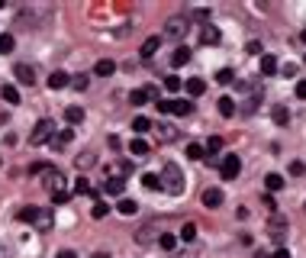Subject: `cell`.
<instances>
[{
	"label": "cell",
	"mask_w": 306,
	"mask_h": 258,
	"mask_svg": "<svg viewBox=\"0 0 306 258\" xmlns=\"http://www.w3.org/2000/svg\"><path fill=\"white\" fill-rule=\"evenodd\" d=\"M158 178H161V190H165V194H171V197H181L184 194V174H181V168H177L174 162L165 164Z\"/></svg>",
	"instance_id": "1"
},
{
	"label": "cell",
	"mask_w": 306,
	"mask_h": 258,
	"mask_svg": "<svg viewBox=\"0 0 306 258\" xmlns=\"http://www.w3.org/2000/svg\"><path fill=\"white\" fill-rule=\"evenodd\" d=\"M52 136H55V119H39L32 136H29V145H42V142H48Z\"/></svg>",
	"instance_id": "2"
},
{
	"label": "cell",
	"mask_w": 306,
	"mask_h": 258,
	"mask_svg": "<svg viewBox=\"0 0 306 258\" xmlns=\"http://www.w3.org/2000/svg\"><path fill=\"white\" fill-rule=\"evenodd\" d=\"M187 16H171L168 20V26H165V39H184L187 36Z\"/></svg>",
	"instance_id": "3"
},
{
	"label": "cell",
	"mask_w": 306,
	"mask_h": 258,
	"mask_svg": "<svg viewBox=\"0 0 306 258\" xmlns=\"http://www.w3.org/2000/svg\"><path fill=\"white\" fill-rule=\"evenodd\" d=\"M155 107H158V113H174V117H187L193 110L187 100H158Z\"/></svg>",
	"instance_id": "4"
},
{
	"label": "cell",
	"mask_w": 306,
	"mask_h": 258,
	"mask_svg": "<svg viewBox=\"0 0 306 258\" xmlns=\"http://www.w3.org/2000/svg\"><path fill=\"white\" fill-rule=\"evenodd\" d=\"M238 171H242V162H238V155H226V158H222V181H235Z\"/></svg>",
	"instance_id": "5"
},
{
	"label": "cell",
	"mask_w": 306,
	"mask_h": 258,
	"mask_svg": "<svg viewBox=\"0 0 306 258\" xmlns=\"http://www.w3.org/2000/svg\"><path fill=\"white\" fill-rule=\"evenodd\" d=\"M268 233H271V239H274V242H283V233H287V219H283V216H277V213H274V219H271Z\"/></svg>",
	"instance_id": "6"
},
{
	"label": "cell",
	"mask_w": 306,
	"mask_h": 258,
	"mask_svg": "<svg viewBox=\"0 0 306 258\" xmlns=\"http://www.w3.org/2000/svg\"><path fill=\"white\" fill-rule=\"evenodd\" d=\"M122 190H126V181H122V178L103 181V194H107V197H122Z\"/></svg>",
	"instance_id": "7"
},
{
	"label": "cell",
	"mask_w": 306,
	"mask_h": 258,
	"mask_svg": "<svg viewBox=\"0 0 306 258\" xmlns=\"http://www.w3.org/2000/svg\"><path fill=\"white\" fill-rule=\"evenodd\" d=\"M13 74H16V81H20V84H29V87H32V81H36V71H32V65H16Z\"/></svg>",
	"instance_id": "8"
},
{
	"label": "cell",
	"mask_w": 306,
	"mask_h": 258,
	"mask_svg": "<svg viewBox=\"0 0 306 258\" xmlns=\"http://www.w3.org/2000/svg\"><path fill=\"white\" fill-rule=\"evenodd\" d=\"M68 84H71V74H65V71H52L48 74V91H61Z\"/></svg>",
	"instance_id": "9"
},
{
	"label": "cell",
	"mask_w": 306,
	"mask_h": 258,
	"mask_svg": "<svg viewBox=\"0 0 306 258\" xmlns=\"http://www.w3.org/2000/svg\"><path fill=\"white\" fill-rule=\"evenodd\" d=\"M148 97H155V87H136V91L129 94V103H132V107H142Z\"/></svg>",
	"instance_id": "10"
},
{
	"label": "cell",
	"mask_w": 306,
	"mask_h": 258,
	"mask_svg": "<svg viewBox=\"0 0 306 258\" xmlns=\"http://www.w3.org/2000/svg\"><path fill=\"white\" fill-rule=\"evenodd\" d=\"M32 223H36V229L39 233H48V229H52V210H36V219H32Z\"/></svg>",
	"instance_id": "11"
},
{
	"label": "cell",
	"mask_w": 306,
	"mask_h": 258,
	"mask_svg": "<svg viewBox=\"0 0 306 258\" xmlns=\"http://www.w3.org/2000/svg\"><path fill=\"white\" fill-rule=\"evenodd\" d=\"M219 204H222V190L219 188H207L203 190V207L213 210V207H219Z\"/></svg>",
	"instance_id": "12"
},
{
	"label": "cell",
	"mask_w": 306,
	"mask_h": 258,
	"mask_svg": "<svg viewBox=\"0 0 306 258\" xmlns=\"http://www.w3.org/2000/svg\"><path fill=\"white\" fill-rule=\"evenodd\" d=\"M113 71H116V62H110V58H100V62L94 65V74H97V78H110Z\"/></svg>",
	"instance_id": "13"
},
{
	"label": "cell",
	"mask_w": 306,
	"mask_h": 258,
	"mask_svg": "<svg viewBox=\"0 0 306 258\" xmlns=\"http://www.w3.org/2000/svg\"><path fill=\"white\" fill-rule=\"evenodd\" d=\"M158 46H161V36H148V39L142 42V58H155Z\"/></svg>",
	"instance_id": "14"
},
{
	"label": "cell",
	"mask_w": 306,
	"mask_h": 258,
	"mask_svg": "<svg viewBox=\"0 0 306 258\" xmlns=\"http://www.w3.org/2000/svg\"><path fill=\"white\" fill-rule=\"evenodd\" d=\"M187 62H190V48H187V46H177L174 55H171V65H174V68H181V65H187Z\"/></svg>",
	"instance_id": "15"
},
{
	"label": "cell",
	"mask_w": 306,
	"mask_h": 258,
	"mask_svg": "<svg viewBox=\"0 0 306 258\" xmlns=\"http://www.w3.org/2000/svg\"><path fill=\"white\" fill-rule=\"evenodd\" d=\"M271 119H274L277 126H287V123H290V110L283 107V103H277V107L271 110Z\"/></svg>",
	"instance_id": "16"
},
{
	"label": "cell",
	"mask_w": 306,
	"mask_h": 258,
	"mask_svg": "<svg viewBox=\"0 0 306 258\" xmlns=\"http://www.w3.org/2000/svg\"><path fill=\"white\" fill-rule=\"evenodd\" d=\"M65 119H68L71 126L84 123V107H68V110H65Z\"/></svg>",
	"instance_id": "17"
},
{
	"label": "cell",
	"mask_w": 306,
	"mask_h": 258,
	"mask_svg": "<svg viewBox=\"0 0 306 258\" xmlns=\"http://www.w3.org/2000/svg\"><path fill=\"white\" fill-rule=\"evenodd\" d=\"M203 91H207V81H203V78H190V81H187V94H190V97H200Z\"/></svg>",
	"instance_id": "18"
},
{
	"label": "cell",
	"mask_w": 306,
	"mask_h": 258,
	"mask_svg": "<svg viewBox=\"0 0 306 258\" xmlns=\"http://www.w3.org/2000/svg\"><path fill=\"white\" fill-rule=\"evenodd\" d=\"M261 74H277V58L274 55H261Z\"/></svg>",
	"instance_id": "19"
},
{
	"label": "cell",
	"mask_w": 306,
	"mask_h": 258,
	"mask_svg": "<svg viewBox=\"0 0 306 258\" xmlns=\"http://www.w3.org/2000/svg\"><path fill=\"white\" fill-rule=\"evenodd\" d=\"M219 113H222L226 119L235 117V100H232V97H219Z\"/></svg>",
	"instance_id": "20"
},
{
	"label": "cell",
	"mask_w": 306,
	"mask_h": 258,
	"mask_svg": "<svg viewBox=\"0 0 306 258\" xmlns=\"http://www.w3.org/2000/svg\"><path fill=\"white\" fill-rule=\"evenodd\" d=\"M116 210H119L122 216H132V213L139 210V204H136V200H129V197H122L119 204H116Z\"/></svg>",
	"instance_id": "21"
},
{
	"label": "cell",
	"mask_w": 306,
	"mask_h": 258,
	"mask_svg": "<svg viewBox=\"0 0 306 258\" xmlns=\"http://www.w3.org/2000/svg\"><path fill=\"white\" fill-rule=\"evenodd\" d=\"M136 239H139V242H142V245L155 242V226H152V223H145V226L139 229V235H136Z\"/></svg>",
	"instance_id": "22"
},
{
	"label": "cell",
	"mask_w": 306,
	"mask_h": 258,
	"mask_svg": "<svg viewBox=\"0 0 306 258\" xmlns=\"http://www.w3.org/2000/svg\"><path fill=\"white\" fill-rule=\"evenodd\" d=\"M129 152H132L136 158L148 155V142H145V139H132V142H129Z\"/></svg>",
	"instance_id": "23"
},
{
	"label": "cell",
	"mask_w": 306,
	"mask_h": 258,
	"mask_svg": "<svg viewBox=\"0 0 306 258\" xmlns=\"http://www.w3.org/2000/svg\"><path fill=\"white\" fill-rule=\"evenodd\" d=\"M148 129H152V119H148V117H136V119H132V133L142 136V133H148Z\"/></svg>",
	"instance_id": "24"
},
{
	"label": "cell",
	"mask_w": 306,
	"mask_h": 258,
	"mask_svg": "<svg viewBox=\"0 0 306 258\" xmlns=\"http://www.w3.org/2000/svg\"><path fill=\"white\" fill-rule=\"evenodd\" d=\"M0 94H3V100H7V103H20V91H16L13 84H3V87H0Z\"/></svg>",
	"instance_id": "25"
},
{
	"label": "cell",
	"mask_w": 306,
	"mask_h": 258,
	"mask_svg": "<svg viewBox=\"0 0 306 258\" xmlns=\"http://www.w3.org/2000/svg\"><path fill=\"white\" fill-rule=\"evenodd\" d=\"M68 142H71V129H65V133H61L58 139H55V136H52V139H48V145H52V149L58 152V149H65V145H68Z\"/></svg>",
	"instance_id": "26"
},
{
	"label": "cell",
	"mask_w": 306,
	"mask_h": 258,
	"mask_svg": "<svg viewBox=\"0 0 306 258\" xmlns=\"http://www.w3.org/2000/svg\"><path fill=\"white\" fill-rule=\"evenodd\" d=\"M264 188H268V194H274V190L283 188V178L281 174H268V178H264Z\"/></svg>",
	"instance_id": "27"
},
{
	"label": "cell",
	"mask_w": 306,
	"mask_h": 258,
	"mask_svg": "<svg viewBox=\"0 0 306 258\" xmlns=\"http://www.w3.org/2000/svg\"><path fill=\"white\" fill-rule=\"evenodd\" d=\"M74 194H87V197H97V190L87 184V178H77L74 181Z\"/></svg>",
	"instance_id": "28"
},
{
	"label": "cell",
	"mask_w": 306,
	"mask_h": 258,
	"mask_svg": "<svg viewBox=\"0 0 306 258\" xmlns=\"http://www.w3.org/2000/svg\"><path fill=\"white\" fill-rule=\"evenodd\" d=\"M200 39H203V46H216V42H219V29H213V26H207Z\"/></svg>",
	"instance_id": "29"
},
{
	"label": "cell",
	"mask_w": 306,
	"mask_h": 258,
	"mask_svg": "<svg viewBox=\"0 0 306 258\" xmlns=\"http://www.w3.org/2000/svg\"><path fill=\"white\" fill-rule=\"evenodd\" d=\"M187 158L200 162V158H207V152H203V145H200V142H190V145H187Z\"/></svg>",
	"instance_id": "30"
},
{
	"label": "cell",
	"mask_w": 306,
	"mask_h": 258,
	"mask_svg": "<svg viewBox=\"0 0 306 258\" xmlns=\"http://www.w3.org/2000/svg\"><path fill=\"white\" fill-rule=\"evenodd\" d=\"M216 81H219V84H232V81H235V71L232 68H219L216 71Z\"/></svg>",
	"instance_id": "31"
},
{
	"label": "cell",
	"mask_w": 306,
	"mask_h": 258,
	"mask_svg": "<svg viewBox=\"0 0 306 258\" xmlns=\"http://www.w3.org/2000/svg\"><path fill=\"white\" fill-rule=\"evenodd\" d=\"M158 139H161V142H171V139H174V126L158 123Z\"/></svg>",
	"instance_id": "32"
},
{
	"label": "cell",
	"mask_w": 306,
	"mask_h": 258,
	"mask_svg": "<svg viewBox=\"0 0 306 258\" xmlns=\"http://www.w3.org/2000/svg\"><path fill=\"white\" fill-rule=\"evenodd\" d=\"M158 245H161V249H165V252H171V249H174V245H177V235H171V233L158 235Z\"/></svg>",
	"instance_id": "33"
},
{
	"label": "cell",
	"mask_w": 306,
	"mask_h": 258,
	"mask_svg": "<svg viewBox=\"0 0 306 258\" xmlns=\"http://www.w3.org/2000/svg\"><path fill=\"white\" fill-rule=\"evenodd\" d=\"M142 184H145L148 190H161V178L158 174H142Z\"/></svg>",
	"instance_id": "34"
},
{
	"label": "cell",
	"mask_w": 306,
	"mask_h": 258,
	"mask_svg": "<svg viewBox=\"0 0 306 258\" xmlns=\"http://www.w3.org/2000/svg\"><path fill=\"white\" fill-rule=\"evenodd\" d=\"M7 52H13V36H10V32H0V55H7Z\"/></svg>",
	"instance_id": "35"
},
{
	"label": "cell",
	"mask_w": 306,
	"mask_h": 258,
	"mask_svg": "<svg viewBox=\"0 0 306 258\" xmlns=\"http://www.w3.org/2000/svg\"><path fill=\"white\" fill-rule=\"evenodd\" d=\"M165 87H168L171 94H177V91H181V87H184V81L177 78V74H168V78H165Z\"/></svg>",
	"instance_id": "36"
},
{
	"label": "cell",
	"mask_w": 306,
	"mask_h": 258,
	"mask_svg": "<svg viewBox=\"0 0 306 258\" xmlns=\"http://www.w3.org/2000/svg\"><path fill=\"white\" fill-rule=\"evenodd\" d=\"M219 149H222V139H219V136H213V139H210L207 145H203V152H207V155H216Z\"/></svg>",
	"instance_id": "37"
},
{
	"label": "cell",
	"mask_w": 306,
	"mask_h": 258,
	"mask_svg": "<svg viewBox=\"0 0 306 258\" xmlns=\"http://www.w3.org/2000/svg\"><path fill=\"white\" fill-rule=\"evenodd\" d=\"M16 219H20V223H32V219H36V207H26V210H20V213H16Z\"/></svg>",
	"instance_id": "38"
},
{
	"label": "cell",
	"mask_w": 306,
	"mask_h": 258,
	"mask_svg": "<svg viewBox=\"0 0 306 258\" xmlns=\"http://www.w3.org/2000/svg\"><path fill=\"white\" fill-rule=\"evenodd\" d=\"M74 164H77V171H81V168H91V164H94V155H91V152H84V155L74 158Z\"/></svg>",
	"instance_id": "39"
},
{
	"label": "cell",
	"mask_w": 306,
	"mask_h": 258,
	"mask_svg": "<svg viewBox=\"0 0 306 258\" xmlns=\"http://www.w3.org/2000/svg\"><path fill=\"white\" fill-rule=\"evenodd\" d=\"M107 210H110V207L103 204V200H97V204H94V210H91V216L94 219H103V216H107Z\"/></svg>",
	"instance_id": "40"
},
{
	"label": "cell",
	"mask_w": 306,
	"mask_h": 258,
	"mask_svg": "<svg viewBox=\"0 0 306 258\" xmlns=\"http://www.w3.org/2000/svg\"><path fill=\"white\" fill-rule=\"evenodd\" d=\"M193 235H197V223H187V226L181 229V239H184V242H190Z\"/></svg>",
	"instance_id": "41"
},
{
	"label": "cell",
	"mask_w": 306,
	"mask_h": 258,
	"mask_svg": "<svg viewBox=\"0 0 306 258\" xmlns=\"http://www.w3.org/2000/svg\"><path fill=\"white\" fill-rule=\"evenodd\" d=\"M71 87H74V91H87V74H74V78H71Z\"/></svg>",
	"instance_id": "42"
},
{
	"label": "cell",
	"mask_w": 306,
	"mask_h": 258,
	"mask_svg": "<svg viewBox=\"0 0 306 258\" xmlns=\"http://www.w3.org/2000/svg\"><path fill=\"white\" fill-rule=\"evenodd\" d=\"M261 204L268 207L271 213H277V204H274V197H271V194H264V197H261Z\"/></svg>",
	"instance_id": "43"
},
{
	"label": "cell",
	"mask_w": 306,
	"mask_h": 258,
	"mask_svg": "<svg viewBox=\"0 0 306 258\" xmlns=\"http://www.w3.org/2000/svg\"><path fill=\"white\" fill-rule=\"evenodd\" d=\"M52 200L55 204H65V200H68V190H52Z\"/></svg>",
	"instance_id": "44"
},
{
	"label": "cell",
	"mask_w": 306,
	"mask_h": 258,
	"mask_svg": "<svg viewBox=\"0 0 306 258\" xmlns=\"http://www.w3.org/2000/svg\"><path fill=\"white\" fill-rule=\"evenodd\" d=\"M290 174L300 178V174H303V162H290Z\"/></svg>",
	"instance_id": "45"
},
{
	"label": "cell",
	"mask_w": 306,
	"mask_h": 258,
	"mask_svg": "<svg viewBox=\"0 0 306 258\" xmlns=\"http://www.w3.org/2000/svg\"><path fill=\"white\" fill-rule=\"evenodd\" d=\"M297 97H300V100H306V81H300V84H297Z\"/></svg>",
	"instance_id": "46"
},
{
	"label": "cell",
	"mask_w": 306,
	"mask_h": 258,
	"mask_svg": "<svg viewBox=\"0 0 306 258\" xmlns=\"http://www.w3.org/2000/svg\"><path fill=\"white\" fill-rule=\"evenodd\" d=\"M248 52H252V55H261V42H248Z\"/></svg>",
	"instance_id": "47"
},
{
	"label": "cell",
	"mask_w": 306,
	"mask_h": 258,
	"mask_svg": "<svg viewBox=\"0 0 306 258\" xmlns=\"http://www.w3.org/2000/svg\"><path fill=\"white\" fill-rule=\"evenodd\" d=\"M271 258H290V252H287V249H277V252H274Z\"/></svg>",
	"instance_id": "48"
},
{
	"label": "cell",
	"mask_w": 306,
	"mask_h": 258,
	"mask_svg": "<svg viewBox=\"0 0 306 258\" xmlns=\"http://www.w3.org/2000/svg\"><path fill=\"white\" fill-rule=\"evenodd\" d=\"M55 258H77V255H74V252H71V249H65V252H58V255H55Z\"/></svg>",
	"instance_id": "49"
},
{
	"label": "cell",
	"mask_w": 306,
	"mask_h": 258,
	"mask_svg": "<svg viewBox=\"0 0 306 258\" xmlns=\"http://www.w3.org/2000/svg\"><path fill=\"white\" fill-rule=\"evenodd\" d=\"M94 258H110V252H97V255H94Z\"/></svg>",
	"instance_id": "50"
},
{
	"label": "cell",
	"mask_w": 306,
	"mask_h": 258,
	"mask_svg": "<svg viewBox=\"0 0 306 258\" xmlns=\"http://www.w3.org/2000/svg\"><path fill=\"white\" fill-rule=\"evenodd\" d=\"M255 258H271V255H268V252H258V255H255Z\"/></svg>",
	"instance_id": "51"
},
{
	"label": "cell",
	"mask_w": 306,
	"mask_h": 258,
	"mask_svg": "<svg viewBox=\"0 0 306 258\" xmlns=\"http://www.w3.org/2000/svg\"><path fill=\"white\" fill-rule=\"evenodd\" d=\"M300 39H303V42H306V29H303V32H300Z\"/></svg>",
	"instance_id": "52"
},
{
	"label": "cell",
	"mask_w": 306,
	"mask_h": 258,
	"mask_svg": "<svg viewBox=\"0 0 306 258\" xmlns=\"http://www.w3.org/2000/svg\"><path fill=\"white\" fill-rule=\"evenodd\" d=\"M303 62H306V58H303Z\"/></svg>",
	"instance_id": "53"
}]
</instances>
